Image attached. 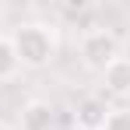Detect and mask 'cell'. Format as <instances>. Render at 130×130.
<instances>
[{"label":"cell","instance_id":"277c9868","mask_svg":"<svg viewBox=\"0 0 130 130\" xmlns=\"http://www.w3.org/2000/svg\"><path fill=\"white\" fill-rule=\"evenodd\" d=\"M106 112H109V106H106L102 95H85L74 106V127L77 130H102Z\"/></svg>","mask_w":130,"mask_h":130},{"label":"cell","instance_id":"8992f818","mask_svg":"<svg viewBox=\"0 0 130 130\" xmlns=\"http://www.w3.org/2000/svg\"><path fill=\"white\" fill-rule=\"evenodd\" d=\"M18 74H21V63H18V56H14L11 35L0 32V85H4V81H14Z\"/></svg>","mask_w":130,"mask_h":130},{"label":"cell","instance_id":"6da1fadb","mask_svg":"<svg viewBox=\"0 0 130 130\" xmlns=\"http://www.w3.org/2000/svg\"><path fill=\"white\" fill-rule=\"evenodd\" d=\"M7 35H11V46H14V56H18L21 70H42L60 53V35L49 21H21Z\"/></svg>","mask_w":130,"mask_h":130},{"label":"cell","instance_id":"3957f363","mask_svg":"<svg viewBox=\"0 0 130 130\" xmlns=\"http://www.w3.org/2000/svg\"><path fill=\"white\" fill-rule=\"evenodd\" d=\"M102 91L112 95V99H120V102L130 99V56L120 53V56L102 70Z\"/></svg>","mask_w":130,"mask_h":130},{"label":"cell","instance_id":"ba28073f","mask_svg":"<svg viewBox=\"0 0 130 130\" xmlns=\"http://www.w3.org/2000/svg\"><path fill=\"white\" fill-rule=\"evenodd\" d=\"M0 130H18V127H11V123H4V120H0Z\"/></svg>","mask_w":130,"mask_h":130},{"label":"cell","instance_id":"7a4b0ae2","mask_svg":"<svg viewBox=\"0 0 130 130\" xmlns=\"http://www.w3.org/2000/svg\"><path fill=\"white\" fill-rule=\"evenodd\" d=\"M77 56L88 70H106L116 56H120V39L112 28H85L77 39Z\"/></svg>","mask_w":130,"mask_h":130},{"label":"cell","instance_id":"5b68a950","mask_svg":"<svg viewBox=\"0 0 130 130\" xmlns=\"http://www.w3.org/2000/svg\"><path fill=\"white\" fill-rule=\"evenodd\" d=\"M56 123V109L46 99H28L21 106V130H53Z\"/></svg>","mask_w":130,"mask_h":130},{"label":"cell","instance_id":"52a82bcc","mask_svg":"<svg viewBox=\"0 0 130 130\" xmlns=\"http://www.w3.org/2000/svg\"><path fill=\"white\" fill-rule=\"evenodd\" d=\"M102 130H130V106H109Z\"/></svg>","mask_w":130,"mask_h":130}]
</instances>
